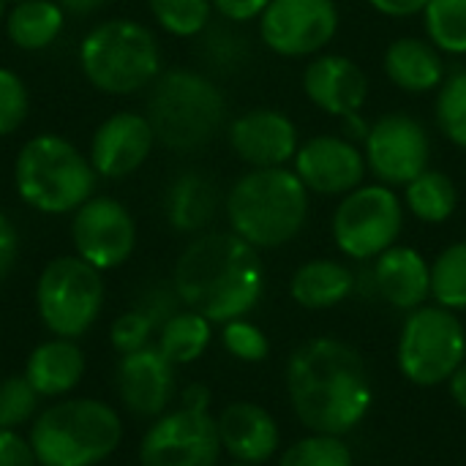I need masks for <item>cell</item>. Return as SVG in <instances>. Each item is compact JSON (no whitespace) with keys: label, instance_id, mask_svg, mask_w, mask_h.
Returning a JSON list of instances; mask_svg holds the SVG:
<instances>
[{"label":"cell","instance_id":"ee69618b","mask_svg":"<svg viewBox=\"0 0 466 466\" xmlns=\"http://www.w3.org/2000/svg\"><path fill=\"white\" fill-rule=\"evenodd\" d=\"M57 3H60L63 11L71 14V16H90V14H96V11H101L109 0H57Z\"/></svg>","mask_w":466,"mask_h":466},{"label":"cell","instance_id":"1f68e13d","mask_svg":"<svg viewBox=\"0 0 466 466\" xmlns=\"http://www.w3.org/2000/svg\"><path fill=\"white\" fill-rule=\"evenodd\" d=\"M279 466H355V453L344 437L309 434L281 453Z\"/></svg>","mask_w":466,"mask_h":466},{"label":"cell","instance_id":"4dcf8cb0","mask_svg":"<svg viewBox=\"0 0 466 466\" xmlns=\"http://www.w3.org/2000/svg\"><path fill=\"white\" fill-rule=\"evenodd\" d=\"M156 25L175 38H197L210 27L213 0H147Z\"/></svg>","mask_w":466,"mask_h":466},{"label":"cell","instance_id":"e0dca14e","mask_svg":"<svg viewBox=\"0 0 466 466\" xmlns=\"http://www.w3.org/2000/svg\"><path fill=\"white\" fill-rule=\"evenodd\" d=\"M227 139L232 153L248 164V169L289 167L300 147V134L295 120L270 106H257L238 115L227 126Z\"/></svg>","mask_w":466,"mask_h":466},{"label":"cell","instance_id":"cb8c5ba5","mask_svg":"<svg viewBox=\"0 0 466 466\" xmlns=\"http://www.w3.org/2000/svg\"><path fill=\"white\" fill-rule=\"evenodd\" d=\"M218 213V188L199 172H180L164 194V216L180 235H202Z\"/></svg>","mask_w":466,"mask_h":466},{"label":"cell","instance_id":"60d3db41","mask_svg":"<svg viewBox=\"0 0 466 466\" xmlns=\"http://www.w3.org/2000/svg\"><path fill=\"white\" fill-rule=\"evenodd\" d=\"M270 0H213V8L218 16H224L227 22L243 25V22H254L259 19V14L268 8Z\"/></svg>","mask_w":466,"mask_h":466},{"label":"cell","instance_id":"6da1fadb","mask_svg":"<svg viewBox=\"0 0 466 466\" xmlns=\"http://www.w3.org/2000/svg\"><path fill=\"white\" fill-rule=\"evenodd\" d=\"M287 393L298 420L311 434L347 437L374 404L363 355L341 339H311L287 360Z\"/></svg>","mask_w":466,"mask_h":466},{"label":"cell","instance_id":"9a60e30c","mask_svg":"<svg viewBox=\"0 0 466 466\" xmlns=\"http://www.w3.org/2000/svg\"><path fill=\"white\" fill-rule=\"evenodd\" d=\"M292 169L309 194L341 199L344 194L363 186L369 164L363 150L350 137L319 134L300 142Z\"/></svg>","mask_w":466,"mask_h":466},{"label":"cell","instance_id":"8992f818","mask_svg":"<svg viewBox=\"0 0 466 466\" xmlns=\"http://www.w3.org/2000/svg\"><path fill=\"white\" fill-rule=\"evenodd\" d=\"M147 120L156 142L175 153H194L216 139L227 120L221 87L194 68H167L147 87Z\"/></svg>","mask_w":466,"mask_h":466},{"label":"cell","instance_id":"e575fe53","mask_svg":"<svg viewBox=\"0 0 466 466\" xmlns=\"http://www.w3.org/2000/svg\"><path fill=\"white\" fill-rule=\"evenodd\" d=\"M30 115V90L25 79L8 68L0 66V139L14 137Z\"/></svg>","mask_w":466,"mask_h":466},{"label":"cell","instance_id":"2e32d148","mask_svg":"<svg viewBox=\"0 0 466 466\" xmlns=\"http://www.w3.org/2000/svg\"><path fill=\"white\" fill-rule=\"evenodd\" d=\"M156 147V131L142 112L120 109L104 117L87 145V158L98 177L123 180L142 169Z\"/></svg>","mask_w":466,"mask_h":466},{"label":"cell","instance_id":"7bdbcfd3","mask_svg":"<svg viewBox=\"0 0 466 466\" xmlns=\"http://www.w3.org/2000/svg\"><path fill=\"white\" fill-rule=\"evenodd\" d=\"M180 407H188V410H202V412H210V390L205 385H188L180 396Z\"/></svg>","mask_w":466,"mask_h":466},{"label":"cell","instance_id":"ab89813d","mask_svg":"<svg viewBox=\"0 0 466 466\" xmlns=\"http://www.w3.org/2000/svg\"><path fill=\"white\" fill-rule=\"evenodd\" d=\"M19 248H22V240H19V229L16 224L0 210V284L14 273L16 262H19Z\"/></svg>","mask_w":466,"mask_h":466},{"label":"cell","instance_id":"3957f363","mask_svg":"<svg viewBox=\"0 0 466 466\" xmlns=\"http://www.w3.org/2000/svg\"><path fill=\"white\" fill-rule=\"evenodd\" d=\"M229 229L257 251L292 243L311 210V194L292 167L248 169L240 175L224 202Z\"/></svg>","mask_w":466,"mask_h":466},{"label":"cell","instance_id":"ba28073f","mask_svg":"<svg viewBox=\"0 0 466 466\" xmlns=\"http://www.w3.org/2000/svg\"><path fill=\"white\" fill-rule=\"evenodd\" d=\"M104 300V273L76 254L49 259L35 281L38 319L57 339H82L98 322Z\"/></svg>","mask_w":466,"mask_h":466},{"label":"cell","instance_id":"8fae6325","mask_svg":"<svg viewBox=\"0 0 466 466\" xmlns=\"http://www.w3.org/2000/svg\"><path fill=\"white\" fill-rule=\"evenodd\" d=\"M259 38L279 57H317L339 33L336 0H270L259 14Z\"/></svg>","mask_w":466,"mask_h":466},{"label":"cell","instance_id":"52a82bcc","mask_svg":"<svg viewBox=\"0 0 466 466\" xmlns=\"http://www.w3.org/2000/svg\"><path fill=\"white\" fill-rule=\"evenodd\" d=\"M27 440L38 466H98L120 448L123 420L98 399H68L41 410Z\"/></svg>","mask_w":466,"mask_h":466},{"label":"cell","instance_id":"d590c367","mask_svg":"<svg viewBox=\"0 0 466 466\" xmlns=\"http://www.w3.org/2000/svg\"><path fill=\"white\" fill-rule=\"evenodd\" d=\"M221 344L232 358L243 363H262L270 355V341L265 330L248 322L246 317L232 319L221 328Z\"/></svg>","mask_w":466,"mask_h":466},{"label":"cell","instance_id":"5bb4252c","mask_svg":"<svg viewBox=\"0 0 466 466\" xmlns=\"http://www.w3.org/2000/svg\"><path fill=\"white\" fill-rule=\"evenodd\" d=\"M71 246L96 270H115L137 248V221L120 199L93 194L71 213Z\"/></svg>","mask_w":466,"mask_h":466},{"label":"cell","instance_id":"d6a6232c","mask_svg":"<svg viewBox=\"0 0 466 466\" xmlns=\"http://www.w3.org/2000/svg\"><path fill=\"white\" fill-rule=\"evenodd\" d=\"M437 126L451 145L466 150V68L448 74L437 90Z\"/></svg>","mask_w":466,"mask_h":466},{"label":"cell","instance_id":"603a6c76","mask_svg":"<svg viewBox=\"0 0 466 466\" xmlns=\"http://www.w3.org/2000/svg\"><path fill=\"white\" fill-rule=\"evenodd\" d=\"M85 369L87 360L82 347L74 339L55 336L49 341H41L30 352L25 363V377L41 399H60L82 382Z\"/></svg>","mask_w":466,"mask_h":466},{"label":"cell","instance_id":"7c38bea8","mask_svg":"<svg viewBox=\"0 0 466 466\" xmlns=\"http://www.w3.org/2000/svg\"><path fill=\"white\" fill-rule=\"evenodd\" d=\"M216 418L177 407L153 420L139 445V466H216L221 459Z\"/></svg>","mask_w":466,"mask_h":466},{"label":"cell","instance_id":"7402d4cb","mask_svg":"<svg viewBox=\"0 0 466 466\" xmlns=\"http://www.w3.org/2000/svg\"><path fill=\"white\" fill-rule=\"evenodd\" d=\"M385 76L404 93H434L442 87L448 71H445V55L420 35H401L393 38L382 55Z\"/></svg>","mask_w":466,"mask_h":466},{"label":"cell","instance_id":"ac0fdd59","mask_svg":"<svg viewBox=\"0 0 466 466\" xmlns=\"http://www.w3.org/2000/svg\"><path fill=\"white\" fill-rule=\"evenodd\" d=\"M306 98L330 117L360 115L369 101V76L347 55L322 52L311 57L300 76Z\"/></svg>","mask_w":466,"mask_h":466},{"label":"cell","instance_id":"f6af8a7d","mask_svg":"<svg viewBox=\"0 0 466 466\" xmlns=\"http://www.w3.org/2000/svg\"><path fill=\"white\" fill-rule=\"evenodd\" d=\"M448 388H451V399L459 404V410H464L466 412V363L451 377Z\"/></svg>","mask_w":466,"mask_h":466},{"label":"cell","instance_id":"7dc6e473","mask_svg":"<svg viewBox=\"0 0 466 466\" xmlns=\"http://www.w3.org/2000/svg\"><path fill=\"white\" fill-rule=\"evenodd\" d=\"M232 466H257V464H240V461H235V464Z\"/></svg>","mask_w":466,"mask_h":466},{"label":"cell","instance_id":"277c9868","mask_svg":"<svg viewBox=\"0 0 466 466\" xmlns=\"http://www.w3.org/2000/svg\"><path fill=\"white\" fill-rule=\"evenodd\" d=\"M76 63L85 82L106 96H134L147 90L164 71L156 33L126 16L93 25L76 46Z\"/></svg>","mask_w":466,"mask_h":466},{"label":"cell","instance_id":"5b68a950","mask_svg":"<svg viewBox=\"0 0 466 466\" xmlns=\"http://www.w3.org/2000/svg\"><path fill=\"white\" fill-rule=\"evenodd\" d=\"M96 183L87 153L60 134L30 137L14 158V191L41 216L74 213L96 194Z\"/></svg>","mask_w":466,"mask_h":466},{"label":"cell","instance_id":"f1b7e54d","mask_svg":"<svg viewBox=\"0 0 466 466\" xmlns=\"http://www.w3.org/2000/svg\"><path fill=\"white\" fill-rule=\"evenodd\" d=\"M426 38L453 57L466 55V0H429L423 8Z\"/></svg>","mask_w":466,"mask_h":466},{"label":"cell","instance_id":"74e56055","mask_svg":"<svg viewBox=\"0 0 466 466\" xmlns=\"http://www.w3.org/2000/svg\"><path fill=\"white\" fill-rule=\"evenodd\" d=\"M180 306H183V303H180L175 287H153V289H147V292L139 298V303H137L134 309H139V311L153 322V328H156V333H158L161 325H164L172 314L180 311Z\"/></svg>","mask_w":466,"mask_h":466},{"label":"cell","instance_id":"44dd1931","mask_svg":"<svg viewBox=\"0 0 466 466\" xmlns=\"http://www.w3.org/2000/svg\"><path fill=\"white\" fill-rule=\"evenodd\" d=\"M371 281L377 295L396 311L410 314L431 298V265L412 246L396 243L380 254L371 265Z\"/></svg>","mask_w":466,"mask_h":466},{"label":"cell","instance_id":"8d00e7d4","mask_svg":"<svg viewBox=\"0 0 466 466\" xmlns=\"http://www.w3.org/2000/svg\"><path fill=\"white\" fill-rule=\"evenodd\" d=\"M153 333H156L153 322L139 309H131V311L120 314L112 322L109 341H112V347H115L117 355H131V352H139V350L150 347Z\"/></svg>","mask_w":466,"mask_h":466},{"label":"cell","instance_id":"c3c4849f","mask_svg":"<svg viewBox=\"0 0 466 466\" xmlns=\"http://www.w3.org/2000/svg\"><path fill=\"white\" fill-rule=\"evenodd\" d=\"M5 3H8V5H11V3H19V0H5Z\"/></svg>","mask_w":466,"mask_h":466},{"label":"cell","instance_id":"f546056e","mask_svg":"<svg viewBox=\"0 0 466 466\" xmlns=\"http://www.w3.org/2000/svg\"><path fill=\"white\" fill-rule=\"evenodd\" d=\"M431 298L451 311H466V240H456L431 262Z\"/></svg>","mask_w":466,"mask_h":466},{"label":"cell","instance_id":"b9f144b4","mask_svg":"<svg viewBox=\"0 0 466 466\" xmlns=\"http://www.w3.org/2000/svg\"><path fill=\"white\" fill-rule=\"evenodd\" d=\"M377 14L390 16V19H410L423 14L429 0H366Z\"/></svg>","mask_w":466,"mask_h":466},{"label":"cell","instance_id":"836d02e7","mask_svg":"<svg viewBox=\"0 0 466 466\" xmlns=\"http://www.w3.org/2000/svg\"><path fill=\"white\" fill-rule=\"evenodd\" d=\"M38 399L41 396L35 393V388L27 382L25 374L5 377L0 382V429L16 431L19 426L35 420Z\"/></svg>","mask_w":466,"mask_h":466},{"label":"cell","instance_id":"30bf717a","mask_svg":"<svg viewBox=\"0 0 466 466\" xmlns=\"http://www.w3.org/2000/svg\"><path fill=\"white\" fill-rule=\"evenodd\" d=\"M404 218L407 210L396 188L377 180L363 183L339 199L330 232L344 257L355 262H374L399 243Z\"/></svg>","mask_w":466,"mask_h":466},{"label":"cell","instance_id":"bcb514c9","mask_svg":"<svg viewBox=\"0 0 466 466\" xmlns=\"http://www.w3.org/2000/svg\"><path fill=\"white\" fill-rule=\"evenodd\" d=\"M5 14H8V3H5V0H0V25L5 22Z\"/></svg>","mask_w":466,"mask_h":466},{"label":"cell","instance_id":"9c48e42d","mask_svg":"<svg viewBox=\"0 0 466 466\" xmlns=\"http://www.w3.org/2000/svg\"><path fill=\"white\" fill-rule=\"evenodd\" d=\"M396 360L401 374L418 388H440L466 363V325L442 306H420L407 314Z\"/></svg>","mask_w":466,"mask_h":466},{"label":"cell","instance_id":"484cf974","mask_svg":"<svg viewBox=\"0 0 466 466\" xmlns=\"http://www.w3.org/2000/svg\"><path fill=\"white\" fill-rule=\"evenodd\" d=\"M66 16L57 0H19L8 5L3 30L19 52H41L60 38Z\"/></svg>","mask_w":466,"mask_h":466},{"label":"cell","instance_id":"7a4b0ae2","mask_svg":"<svg viewBox=\"0 0 466 466\" xmlns=\"http://www.w3.org/2000/svg\"><path fill=\"white\" fill-rule=\"evenodd\" d=\"M172 287L180 303L213 325L248 317L265 292L259 251L229 232H202L177 257Z\"/></svg>","mask_w":466,"mask_h":466},{"label":"cell","instance_id":"d4e9b609","mask_svg":"<svg viewBox=\"0 0 466 466\" xmlns=\"http://www.w3.org/2000/svg\"><path fill=\"white\" fill-rule=\"evenodd\" d=\"M358 287V276L352 268L336 259H309L303 262L289 281V295L300 309L325 311L344 303Z\"/></svg>","mask_w":466,"mask_h":466},{"label":"cell","instance_id":"83f0119b","mask_svg":"<svg viewBox=\"0 0 466 466\" xmlns=\"http://www.w3.org/2000/svg\"><path fill=\"white\" fill-rule=\"evenodd\" d=\"M210 339H213V322L202 317L199 311H191L183 306L177 314H172L161 325L156 347L164 352L169 363L188 366L205 355V350L210 347Z\"/></svg>","mask_w":466,"mask_h":466},{"label":"cell","instance_id":"ffe728a7","mask_svg":"<svg viewBox=\"0 0 466 466\" xmlns=\"http://www.w3.org/2000/svg\"><path fill=\"white\" fill-rule=\"evenodd\" d=\"M221 448L240 464L262 466L270 461L281 445V431L276 418L251 401H235L216 418Z\"/></svg>","mask_w":466,"mask_h":466},{"label":"cell","instance_id":"4316f807","mask_svg":"<svg viewBox=\"0 0 466 466\" xmlns=\"http://www.w3.org/2000/svg\"><path fill=\"white\" fill-rule=\"evenodd\" d=\"M404 210L412 213L423 224H445L453 218L459 208V188L451 175L440 169H426L415 180L404 186Z\"/></svg>","mask_w":466,"mask_h":466},{"label":"cell","instance_id":"f35d334b","mask_svg":"<svg viewBox=\"0 0 466 466\" xmlns=\"http://www.w3.org/2000/svg\"><path fill=\"white\" fill-rule=\"evenodd\" d=\"M0 466H38L30 440L19 431L0 429Z\"/></svg>","mask_w":466,"mask_h":466},{"label":"cell","instance_id":"d6986e66","mask_svg":"<svg viewBox=\"0 0 466 466\" xmlns=\"http://www.w3.org/2000/svg\"><path fill=\"white\" fill-rule=\"evenodd\" d=\"M117 396L120 404L137 415L156 420L167 412L175 396V363L164 358L158 347H145L131 355H120L117 371Z\"/></svg>","mask_w":466,"mask_h":466},{"label":"cell","instance_id":"4fadbf2b","mask_svg":"<svg viewBox=\"0 0 466 466\" xmlns=\"http://www.w3.org/2000/svg\"><path fill=\"white\" fill-rule=\"evenodd\" d=\"M369 169L385 186H407L431 164V137L426 126L407 112L380 115L363 139Z\"/></svg>","mask_w":466,"mask_h":466}]
</instances>
